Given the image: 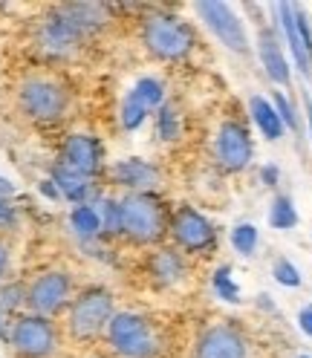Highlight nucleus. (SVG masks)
<instances>
[{
    "label": "nucleus",
    "instance_id": "f257e3e1",
    "mask_svg": "<svg viewBox=\"0 0 312 358\" xmlns=\"http://www.w3.org/2000/svg\"><path fill=\"white\" fill-rule=\"evenodd\" d=\"M122 234L133 243H159L168 231V211L153 194H130L122 203Z\"/></svg>",
    "mask_w": 312,
    "mask_h": 358
},
{
    "label": "nucleus",
    "instance_id": "f03ea898",
    "mask_svg": "<svg viewBox=\"0 0 312 358\" xmlns=\"http://www.w3.org/2000/svg\"><path fill=\"white\" fill-rule=\"evenodd\" d=\"M107 338L122 358H156L159 355V335L153 324L133 312H119L107 324Z\"/></svg>",
    "mask_w": 312,
    "mask_h": 358
},
{
    "label": "nucleus",
    "instance_id": "7ed1b4c3",
    "mask_svg": "<svg viewBox=\"0 0 312 358\" xmlns=\"http://www.w3.org/2000/svg\"><path fill=\"white\" fill-rule=\"evenodd\" d=\"M142 41H145L148 52L162 61H183L197 43L194 29L171 15H150L145 20Z\"/></svg>",
    "mask_w": 312,
    "mask_h": 358
},
{
    "label": "nucleus",
    "instance_id": "20e7f679",
    "mask_svg": "<svg viewBox=\"0 0 312 358\" xmlns=\"http://www.w3.org/2000/svg\"><path fill=\"white\" fill-rule=\"evenodd\" d=\"M113 318V295L107 289H87L70 306V332L78 341H90L107 329Z\"/></svg>",
    "mask_w": 312,
    "mask_h": 358
},
{
    "label": "nucleus",
    "instance_id": "39448f33",
    "mask_svg": "<svg viewBox=\"0 0 312 358\" xmlns=\"http://www.w3.org/2000/svg\"><path fill=\"white\" fill-rule=\"evenodd\" d=\"M66 107H70V96L55 81L32 78L20 87V110L35 122H58L64 119Z\"/></svg>",
    "mask_w": 312,
    "mask_h": 358
},
{
    "label": "nucleus",
    "instance_id": "423d86ee",
    "mask_svg": "<svg viewBox=\"0 0 312 358\" xmlns=\"http://www.w3.org/2000/svg\"><path fill=\"white\" fill-rule=\"evenodd\" d=\"M9 344L20 358H50L58 350V332L50 318L24 315L12 324Z\"/></svg>",
    "mask_w": 312,
    "mask_h": 358
},
{
    "label": "nucleus",
    "instance_id": "0eeeda50",
    "mask_svg": "<svg viewBox=\"0 0 312 358\" xmlns=\"http://www.w3.org/2000/svg\"><path fill=\"white\" fill-rule=\"evenodd\" d=\"M70 295H73L70 275L66 272H43L27 289V306L35 312V315L50 318L70 303Z\"/></svg>",
    "mask_w": 312,
    "mask_h": 358
},
{
    "label": "nucleus",
    "instance_id": "6e6552de",
    "mask_svg": "<svg viewBox=\"0 0 312 358\" xmlns=\"http://www.w3.org/2000/svg\"><path fill=\"white\" fill-rule=\"evenodd\" d=\"M168 229H171V237L176 240L180 249L194 252V255H211L214 252V243H217L214 226L199 211L180 208V211L171 217V226Z\"/></svg>",
    "mask_w": 312,
    "mask_h": 358
},
{
    "label": "nucleus",
    "instance_id": "1a4fd4ad",
    "mask_svg": "<svg viewBox=\"0 0 312 358\" xmlns=\"http://www.w3.org/2000/svg\"><path fill=\"white\" fill-rule=\"evenodd\" d=\"M81 41H84V35L61 12L43 17L35 29V47L47 58H70L81 47Z\"/></svg>",
    "mask_w": 312,
    "mask_h": 358
},
{
    "label": "nucleus",
    "instance_id": "9d476101",
    "mask_svg": "<svg viewBox=\"0 0 312 358\" xmlns=\"http://www.w3.org/2000/svg\"><path fill=\"white\" fill-rule=\"evenodd\" d=\"M197 12L199 17L206 20V27L226 43L229 50L234 52H246L249 43H246V32H243V24L234 17L232 6L226 3H211V0H206V3H197Z\"/></svg>",
    "mask_w": 312,
    "mask_h": 358
},
{
    "label": "nucleus",
    "instance_id": "9b49d317",
    "mask_svg": "<svg viewBox=\"0 0 312 358\" xmlns=\"http://www.w3.org/2000/svg\"><path fill=\"white\" fill-rule=\"evenodd\" d=\"M252 159L249 130L240 122H226L217 133V162L226 171H243Z\"/></svg>",
    "mask_w": 312,
    "mask_h": 358
},
{
    "label": "nucleus",
    "instance_id": "f8f14e48",
    "mask_svg": "<svg viewBox=\"0 0 312 358\" xmlns=\"http://www.w3.org/2000/svg\"><path fill=\"white\" fill-rule=\"evenodd\" d=\"M101 159H104V150H101V142L93 139V136H84V133H76L64 142V150H61V165L70 168L81 176H96L101 171Z\"/></svg>",
    "mask_w": 312,
    "mask_h": 358
},
{
    "label": "nucleus",
    "instance_id": "ddd939ff",
    "mask_svg": "<svg viewBox=\"0 0 312 358\" xmlns=\"http://www.w3.org/2000/svg\"><path fill=\"white\" fill-rule=\"evenodd\" d=\"M197 358H246V341L243 335L226 324L208 327L197 341Z\"/></svg>",
    "mask_w": 312,
    "mask_h": 358
},
{
    "label": "nucleus",
    "instance_id": "4468645a",
    "mask_svg": "<svg viewBox=\"0 0 312 358\" xmlns=\"http://www.w3.org/2000/svg\"><path fill=\"white\" fill-rule=\"evenodd\" d=\"M110 176H113L116 185L133 188V194H148V188L159 185V171L145 159H125V162L113 165Z\"/></svg>",
    "mask_w": 312,
    "mask_h": 358
},
{
    "label": "nucleus",
    "instance_id": "2eb2a0df",
    "mask_svg": "<svg viewBox=\"0 0 312 358\" xmlns=\"http://www.w3.org/2000/svg\"><path fill=\"white\" fill-rule=\"evenodd\" d=\"M70 24L87 38L90 32H96L99 27H104V20H107V9L99 6V3H66L58 9Z\"/></svg>",
    "mask_w": 312,
    "mask_h": 358
},
{
    "label": "nucleus",
    "instance_id": "dca6fc26",
    "mask_svg": "<svg viewBox=\"0 0 312 358\" xmlns=\"http://www.w3.org/2000/svg\"><path fill=\"white\" fill-rule=\"evenodd\" d=\"M52 182L58 188V194H64L66 199H73V203L78 206H87V196H90V179L70 171V168H64L61 162L52 168Z\"/></svg>",
    "mask_w": 312,
    "mask_h": 358
},
{
    "label": "nucleus",
    "instance_id": "f3484780",
    "mask_svg": "<svg viewBox=\"0 0 312 358\" xmlns=\"http://www.w3.org/2000/svg\"><path fill=\"white\" fill-rule=\"evenodd\" d=\"M260 61L266 66V73H269L272 81L278 84H286L289 81V66H286V58L281 52V43L272 32H260Z\"/></svg>",
    "mask_w": 312,
    "mask_h": 358
},
{
    "label": "nucleus",
    "instance_id": "a211bd4d",
    "mask_svg": "<svg viewBox=\"0 0 312 358\" xmlns=\"http://www.w3.org/2000/svg\"><path fill=\"white\" fill-rule=\"evenodd\" d=\"M150 275H153V280L159 283V286H171V283H176L183 275H185V266H183V257L176 255V252H156L153 257H150Z\"/></svg>",
    "mask_w": 312,
    "mask_h": 358
},
{
    "label": "nucleus",
    "instance_id": "6ab92c4d",
    "mask_svg": "<svg viewBox=\"0 0 312 358\" xmlns=\"http://www.w3.org/2000/svg\"><path fill=\"white\" fill-rule=\"evenodd\" d=\"M278 12H281V24H283V32H286V41H289V50H292V55H295V61H298V66H301V73L309 76L312 58H309V52L304 50V43H301V38H298V29H295V6L281 3Z\"/></svg>",
    "mask_w": 312,
    "mask_h": 358
},
{
    "label": "nucleus",
    "instance_id": "aec40b11",
    "mask_svg": "<svg viewBox=\"0 0 312 358\" xmlns=\"http://www.w3.org/2000/svg\"><path fill=\"white\" fill-rule=\"evenodd\" d=\"M249 107H252V116H255L257 127L263 130V136H266V139H281L283 122H281V116L275 113V107L266 101V99H260V96H255Z\"/></svg>",
    "mask_w": 312,
    "mask_h": 358
},
{
    "label": "nucleus",
    "instance_id": "412c9836",
    "mask_svg": "<svg viewBox=\"0 0 312 358\" xmlns=\"http://www.w3.org/2000/svg\"><path fill=\"white\" fill-rule=\"evenodd\" d=\"M130 96L136 99L148 113L156 107H162V99H165V90H162V81L159 78H139L136 87L130 90Z\"/></svg>",
    "mask_w": 312,
    "mask_h": 358
},
{
    "label": "nucleus",
    "instance_id": "4be33fe9",
    "mask_svg": "<svg viewBox=\"0 0 312 358\" xmlns=\"http://www.w3.org/2000/svg\"><path fill=\"white\" fill-rule=\"evenodd\" d=\"M70 222H73L76 234H81V237H96L101 231V217H99V211L93 206H78L70 214Z\"/></svg>",
    "mask_w": 312,
    "mask_h": 358
},
{
    "label": "nucleus",
    "instance_id": "5701e85b",
    "mask_svg": "<svg viewBox=\"0 0 312 358\" xmlns=\"http://www.w3.org/2000/svg\"><path fill=\"white\" fill-rule=\"evenodd\" d=\"M156 127H159V136L165 142H173L176 136H180V110H176V104H162L159 107Z\"/></svg>",
    "mask_w": 312,
    "mask_h": 358
},
{
    "label": "nucleus",
    "instance_id": "b1692460",
    "mask_svg": "<svg viewBox=\"0 0 312 358\" xmlns=\"http://www.w3.org/2000/svg\"><path fill=\"white\" fill-rule=\"evenodd\" d=\"M269 222L275 229H292L298 222V214H295V206L289 196H278L272 203V211H269Z\"/></svg>",
    "mask_w": 312,
    "mask_h": 358
},
{
    "label": "nucleus",
    "instance_id": "393cba45",
    "mask_svg": "<svg viewBox=\"0 0 312 358\" xmlns=\"http://www.w3.org/2000/svg\"><path fill=\"white\" fill-rule=\"evenodd\" d=\"M214 292H217L222 301H229V303H237V301H240V289H237V283L232 280V268H229V266L217 268V275H214Z\"/></svg>",
    "mask_w": 312,
    "mask_h": 358
},
{
    "label": "nucleus",
    "instance_id": "a878e982",
    "mask_svg": "<svg viewBox=\"0 0 312 358\" xmlns=\"http://www.w3.org/2000/svg\"><path fill=\"white\" fill-rule=\"evenodd\" d=\"M101 231L107 234H122V208L119 203H113V199H107V203H101Z\"/></svg>",
    "mask_w": 312,
    "mask_h": 358
},
{
    "label": "nucleus",
    "instance_id": "bb28decb",
    "mask_svg": "<svg viewBox=\"0 0 312 358\" xmlns=\"http://www.w3.org/2000/svg\"><path fill=\"white\" fill-rule=\"evenodd\" d=\"M232 245L240 252V255H252L255 252V245H257V229L255 226H237L234 231H232Z\"/></svg>",
    "mask_w": 312,
    "mask_h": 358
},
{
    "label": "nucleus",
    "instance_id": "cd10ccee",
    "mask_svg": "<svg viewBox=\"0 0 312 358\" xmlns=\"http://www.w3.org/2000/svg\"><path fill=\"white\" fill-rule=\"evenodd\" d=\"M145 116H148V110L133 99V96H127L125 99V104H122V124L127 127V130H136L142 122H145Z\"/></svg>",
    "mask_w": 312,
    "mask_h": 358
},
{
    "label": "nucleus",
    "instance_id": "c85d7f7f",
    "mask_svg": "<svg viewBox=\"0 0 312 358\" xmlns=\"http://www.w3.org/2000/svg\"><path fill=\"white\" fill-rule=\"evenodd\" d=\"M275 278H278V283H283V286H301L298 268L289 263V260H278V263H275Z\"/></svg>",
    "mask_w": 312,
    "mask_h": 358
},
{
    "label": "nucleus",
    "instance_id": "c756f323",
    "mask_svg": "<svg viewBox=\"0 0 312 358\" xmlns=\"http://www.w3.org/2000/svg\"><path fill=\"white\" fill-rule=\"evenodd\" d=\"M275 113L281 116V122H283V124H289L292 130H298V119H295V110H292V104L286 101V96H281V93H275Z\"/></svg>",
    "mask_w": 312,
    "mask_h": 358
},
{
    "label": "nucleus",
    "instance_id": "7c9ffc66",
    "mask_svg": "<svg viewBox=\"0 0 312 358\" xmlns=\"http://www.w3.org/2000/svg\"><path fill=\"white\" fill-rule=\"evenodd\" d=\"M295 29H298V38H301V43H304V50L309 52V58H312V32H309V27H306V17H304V12L295 6Z\"/></svg>",
    "mask_w": 312,
    "mask_h": 358
},
{
    "label": "nucleus",
    "instance_id": "2f4dec72",
    "mask_svg": "<svg viewBox=\"0 0 312 358\" xmlns=\"http://www.w3.org/2000/svg\"><path fill=\"white\" fill-rule=\"evenodd\" d=\"M17 226V214L6 203V196H0V229H15Z\"/></svg>",
    "mask_w": 312,
    "mask_h": 358
},
{
    "label": "nucleus",
    "instance_id": "473e14b6",
    "mask_svg": "<svg viewBox=\"0 0 312 358\" xmlns=\"http://www.w3.org/2000/svg\"><path fill=\"white\" fill-rule=\"evenodd\" d=\"M298 321H301V329H304L306 335H312V306L301 312V315H298Z\"/></svg>",
    "mask_w": 312,
    "mask_h": 358
},
{
    "label": "nucleus",
    "instance_id": "72a5a7b5",
    "mask_svg": "<svg viewBox=\"0 0 312 358\" xmlns=\"http://www.w3.org/2000/svg\"><path fill=\"white\" fill-rule=\"evenodd\" d=\"M6 266H9V252H6V245H0V280L6 275Z\"/></svg>",
    "mask_w": 312,
    "mask_h": 358
},
{
    "label": "nucleus",
    "instance_id": "f704fd0d",
    "mask_svg": "<svg viewBox=\"0 0 312 358\" xmlns=\"http://www.w3.org/2000/svg\"><path fill=\"white\" fill-rule=\"evenodd\" d=\"M263 179H266V182H269V185H275V179H278V168H263Z\"/></svg>",
    "mask_w": 312,
    "mask_h": 358
},
{
    "label": "nucleus",
    "instance_id": "c9c22d12",
    "mask_svg": "<svg viewBox=\"0 0 312 358\" xmlns=\"http://www.w3.org/2000/svg\"><path fill=\"white\" fill-rule=\"evenodd\" d=\"M12 191H15V185L9 182V179L0 176V196H6V194H12Z\"/></svg>",
    "mask_w": 312,
    "mask_h": 358
},
{
    "label": "nucleus",
    "instance_id": "e433bc0d",
    "mask_svg": "<svg viewBox=\"0 0 312 358\" xmlns=\"http://www.w3.org/2000/svg\"><path fill=\"white\" fill-rule=\"evenodd\" d=\"M43 194H47V196H61V194H58V188H55V182H52V179H50V182H43Z\"/></svg>",
    "mask_w": 312,
    "mask_h": 358
},
{
    "label": "nucleus",
    "instance_id": "4c0bfd02",
    "mask_svg": "<svg viewBox=\"0 0 312 358\" xmlns=\"http://www.w3.org/2000/svg\"><path fill=\"white\" fill-rule=\"evenodd\" d=\"M306 116H309V130H312V101L306 99Z\"/></svg>",
    "mask_w": 312,
    "mask_h": 358
},
{
    "label": "nucleus",
    "instance_id": "58836bf2",
    "mask_svg": "<svg viewBox=\"0 0 312 358\" xmlns=\"http://www.w3.org/2000/svg\"><path fill=\"white\" fill-rule=\"evenodd\" d=\"M304 358H306V355H304Z\"/></svg>",
    "mask_w": 312,
    "mask_h": 358
}]
</instances>
